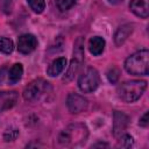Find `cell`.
Here are the masks:
<instances>
[{
  "label": "cell",
  "instance_id": "obj_7",
  "mask_svg": "<svg viewBox=\"0 0 149 149\" xmlns=\"http://www.w3.org/2000/svg\"><path fill=\"white\" fill-rule=\"evenodd\" d=\"M37 47V40L31 34H23L17 38V50L21 54H30Z\"/></svg>",
  "mask_w": 149,
  "mask_h": 149
},
{
  "label": "cell",
  "instance_id": "obj_3",
  "mask_svg": "<svg viewBox=\"0 0 149 149\" xmlns=\"http://www.w3.org/2000/svg\"><path fill=\"white\" fill-rule=\"evenodd\" d=\"M87 134V128L84 125L74 123L66 127L61 133L58 140L64 146H78L86 141Z\"/></svg>",
  "mask_w": 149,
  "mask_h": 149
},
{
  "label": "cell",
  "instance_id": "obj_14",
  "mask_svg": "<svg viewBox=\"0 0 149 149\" xmlns=\"http://www.w3.org/2000/svg\"><path fill=\"white\" fill-rule=\"evenodd\" d=\"M132 31H133L132 24H123V26H121V27L116 30L115 36H114L115 44H116V45H121V44L128 38V36L132 34Z\"/></svg>",
  "mask_w": 149,
  "mask_h": 149
},
{
  "label": "cell",
  "instance_id": "obj_10",
  "mask_svg": "<svg viewBox=\"0 0 149 149\" xmlns=\"http://www.w3.org/2000/svg\"><path fill=\"white\" fill-rule=\"evenodd\" d=\"M127 125H128V116L116 111L114 113V135L115 136L121 135L126 129Z\"/></svg>",
  "mask_w": 149,
  "mask_h": 149
},
{
  "label": "cell",
  "instance_id": "obj_6",
  "mask_svg": "<svg viewBox=\"0 0 149 149\" xmlns=\"http://www.w3.org/2000/svg\"><path fill=\"white\" fill-rule=\"evenodd\" d=\"M66 106L71 113H80L87 108V100L77 93H70L66 98Z\"/></svg>",
  "mask_w": 149,
  "mask_h": 149
},
{
  "label": "cell",
  "instance_id": "obj_19",
  "mask_svg": "<svg viewBox=\"0 0 149 149\" xmlns=\"http://www.w3.org/2000/svg\"><path fill=\"white\" fill-rule=\"evenodd\" d=\"M133 143H134V139H133L129 134H123V135H121V137H120V140H119V146H121V147H123V148H129V147L133 146Z\"/></svg>",
  "mask_w": 149,
  "mask_h": 149
},
{
  "label": "cell",
  "instance_id": "obj_21",
  "mask_svg": "<svg viewBox=\"0 0 149 149\" xmlns=\"http://www.w3.org/2000/svg\"><path fill=\"white\" fill-rule=\"evenodd\" d=\"M119 70L116 68H111L108 71H107V78L111 83H115L118 79H119Z\"/></svg>",
  "mask_w": 149,
  "mask_h": 149
},
{
  "label": "cell",
  "instance_id": "obj_13",
  "mask_svg": "<svg viewBox=\"0 0 149 149\" xmlns=\"http://www.w3.org/2000/svg\"><path fill=\"white\" fill-rule=\"evenodd\" d=\"M22 73H23V68H22V64L20 63H15L9 70H8V74H7V80L10 85L13 84H16L21 77H22Z\"/></svg>",
  "mask_w": 149,
  "mask_h": 149
},
{
  "label": "cell",
  "instance_id": "obj_18",
  "mask_svg": "<svg viewBox=\"0 0 149 149\" xmlns=\"http://www.w3.org/2000/svg\"><path fill=\"white\" fill-rule=\"evenodd\" d=\"M74 50H73V56L74 58L79 59L80 62H83V58H84V47H83V40L81 38H78L76 44H74Z\"/></svg>",
  "mask_w": 149,
  "mask_h": 149
},
{
  "label": "cell",
  "instance_id": "obj_20",
  "mask_svg": "<svg viewBox=\"0 0 149 149\" xmlns=\"http://www.w3.org/2000/svg\"><path fill=\"white\" fill-rule=\"evenodd\" d=\"M76 2L77 0H57V7L59 10L64 12V10L70 9Z\"/></svg>",
  "mask_w": 149,
  "mask_h": 149
},
{
  "label": "cell",
  "instance_id": "obj_5",
  "mask_svg": "<svg viewBox=\"0 0 149 149\" xmlns=\"http://www.w3.org/2000/svg\"><path fill=\"white\" fill-rule=\"evenodd\" d=\"M50 85L47 80L42 79V78H38V79H35L33 80L31 83H29L24 90H23V98L24 100L27 101H36L38 100L44 93H47V91L49 90Z\"/></svg>",
  "mask_w": 149,
  "mask_h": 149
},
{
  "label": "cell",
  "instance_id": "obj_8",
  "mask_svg": "<svg viewBox=\"0 0 149 149\" xmlns=\"http://www.w3.org/2000/svg\"><path fill=\"white\" fill-rule=\"evenodd\" d=\"M16 91H0V112H5L12 108L17 101Z\"/></svg>",
  "mask_w": 149,
  "mask_h": 149
},
{
  "label": "cell",
  "instance_id": "obj_1",
  "mask_svg": "<svg viewBox=\"0 0 149 149\" xmlns=\"http://www.w3.org/2000/svg\"><path fill=\"white\" fill-rule=\"evenodd\" d=\"M125 69L134 76H146L149 72V51L142 49L130 55L125 62Z\"/></svg>",
  "mask_w": 149,
  "mask_h": 149
},
{
  "label": "cell",
  "instance_id": "obj_2",
  "mask_svg": "<svg viewBox=\"0 0 149 149\" xmlns=\"http://www.w3.org/2000/svg\"><path fill=\"white\" fill-rule=\"evenodd\" d=\"M147 88L146 80H129L118 87V95L125 102H134L143 94Z\"/></svg>",
  "mask_w": 149,
  "mask_h": 149
},
{
  "label": "cell",
  "instance_id": "obj_16",
  "mask_svg": "<svg viewBox=\"0 0 149 149\" xmlns=\"http://www.w3.org/2000/svg\"><path fill=\"white\" fill-rule=\"evenodd\" d=\"M14 49V43L8 37H0V51L3 54H10Z\"/></svg>",
  "mask_w": 149,
  "mask_h": 149
},
{
  "label": "cell",
  "instance_id": "obj_23",
  "mask_svg": "<svg viewBox=\"0 0 149 149\" xmlns=\"http://www.w3.org/2000/svg\"><path fill=\"white\" fill-rule=\"evenodd\" d=\"M5 71H6V68L0 69V85H2L5 81Z\"/></svg>",
  "mask_w": 149,
  "mask_h": 149
},
{
  "label": "cell",
  "instance_id": "obj_4",
  "mask_svg": "<svg viewBox=\"0 0 149 149\" xmlns=\"http://www.w3.org/2000/svg\"><path fill=\"white\" fill-rule=\"evenodd\" d=\"M100 77L95 69L88 68L86 69L78 79V87L83 93H91L95 91L99 86Z\"/></svg>",
  "mask_w": 149,
  "mask_h": 149
},
{
  "label": "cell",
  "instance_id": "obj_22",
  "mask_svg": "<svg viewBox=\"0 0 149 149\" xmlns=\"http://www.w3.org/2000/svg\"><path fill=\"white\" fill-rule=\"evenodd\" d=\"M139 125H140V126H142V127H148V112H147V113H144V115L140 119Z\"/></svg>",
  "mask_w": 149,
  "mask_h": 149
},
{
  "label": "cell",
  "instance_id": "obj_15",
  "mask_svg": "<svg viewBox=\"0 0 149 149\" xmlns=\"http://www.w3.org/2000/svg\"><path fill=\"white\" fill-rule=\"evenodd\" d=\"M80 64H81V62H80L79 59H77V58L73 57V59L71 61V63H70V65H69V69H68L65 76H64L63 80H64V81H69V80H71V79L73 78V76L77 73V71H78Z\"/></svg>",
  "mask_w": 149,
  "mask_h": 149
},
{
  "label": "cell",
  "instance_id": "obj_17",
  "mask_svg": "<svg viewBox=\"0 0 149 149\" xmlns=\"http://www.w3.org/2000/svg\"><path fill=\"white\" fill-rule=\"evenodd\" d=\"M27 1L29 3L30 8L37 14L42 13L45 8V1L44 0H27Z\"/></svg>",
  "mask_w": 149,
  "mask_h": 149
},
{
  "label": "cell",
  "instance_id": "obj_12",
  "mask_svg": "<svg viewBox=\"0 0 149 149\" xmlns=\"http://www.w3.org/2000/svg\"><path fill=\"white\" fill-rule=\"evenodd\" d=\"M105 40L100 36H93L91 37L90 42H88V50L93 56H99L100 54H102L104 49H105Z\"/></svg>",
  "mask_w": 149,
  "mask_h": 149
},
{
  "label": "cell",
  "instance_id": "obj_11",
  "mask_svg": "<svg viewBox=\"0 0 149 149\" xmlns=\"http://www.w3.org/2000/svg\"><path fill=\"white\" fill-rule=\"evenodd\" d=\"M65 66H66V58L65 57L56 58L55 61L51 62V64L47 69V74L50 77H56L65 69Z\"/></svg>",
  "mask_w": 149,
  "mask_h": 149
},
{
  "label": "cell",
  "instance_id": "obj_9",
  "mask_svg": "<svg viewBox=\"0 0 149 149\" xmlns=\"http://www.w3.org/2000/svg\"><path fill=\"white\" fill-rule=\"evenodd\" d=\"M149 0H130V10L141 19H147L149 16Z\"/></svg>",
  "mask_w": 149,
  "mask_h": 149
},
{
  "label": "cell",
  "instance_id": "obj_24",
  "mask_svg": "<svg viewBox=\"0 0 149 149\" xmlns=\"http://www.w3.org/2000/svg\"><path fill=\"white\" fill-rule=\"evenodd\" d=\"M109 3H113V5H116V3H119V2H121L122 0H107Z\"/></svg>",
  "mask_w": 149,
  "mask_h": 149
}]
</instances>
